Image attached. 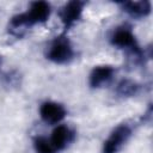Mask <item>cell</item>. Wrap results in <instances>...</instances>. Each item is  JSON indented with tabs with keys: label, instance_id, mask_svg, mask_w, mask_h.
Wrapping results in <instances>:
<instances>
[{
	"label": "cell",
	"instance_id": "7c38bea8",
	"mask_svg": "<svg viewBox=\"0 0 153 153\" xmlns=\"http://www.w3.org/2000/svg\"><path fill=\"white\" fill-rule=\"evenodd\" d=\"M33 148L36 153H55L48 137L45 136H36L33 139Z\"/></svg>",
	"mask_w": 153,
	"mask_h": 153
},
{
	"label": "cell",
	"instance_id": "6da1fadb",
	"mask_svg": "<svg viewBox=\"0 0 153 153\" xmlns=\"http://www.w3.org/2000/svg\"><path fill=\"white\" fill-rule=\"evenodd\" d=\"M110 43L118 49L130 53L137 60H142L145 57V51L140 48L131 27L128 25H121L114 29L110 35Z\"/></svg>",
	"mask_w": 153,
	"mask_h": 153
},
{
	"label": "cell",
	"instance_id": "ba28073f",
	"mask_svg": "<svg viewBox=\"0 0 153 153\" xmlns=\"http://www.w3.org/2000/svg\"><path fill=\"white\" fill-rule=\"evenodd\" d=\"M115 68L108 65L94 67L88 76V84L92 88H99L104 85H108L115 75Z\"/></svg>",
	"mask_w": 153,
	"mask_h": 153
},
{
	"label": "cell",
	"instance_id": "277c9868",
	"mask_svg": "<svg viewBox=\"0 0 153 153\" xmlns=\"http://www.w3.org/2000/svg\"><path fill=\"white\" fill-rule=\"evenodd\" d=\"M48 140L55 153H57L66 149L75 140V131L67 124H59L54 128Z\"/></svg>",
	"mask_w": 153,
	"mask_h": 153
},
{
	"label": "cell",
	"instance_id": "9c48e42d",
	"mask_svg": "<svg viewBox=\"0 0 153 153\" xmlns=\"http://www.w3.org/2000/svg\"><path fill=\"white\" fill-rule=\"evenodd\" d=\"M120 6L122 10L131 18L141 19L147 17L151 13V2L149 1H124L121 2Z\"/></svg>",
	"mask_w": 153,
	"mask_h": 153
},
{
	"label": "cell",
	"instance_id": "4fadbf2b",
	"mask_svg": "<svg viewBox=\"0 0 153 153\" xmlns=\"http://www.w3.org/2000/svg\"><path fill=\"white\" fill-rule=\"evenodd\" d=\"M0 62H1V60H0Z\"/></svg>",
	"mask_w": 153,
	"mask_h": 153
},
{
	"label": "cell",
	"instance_id": "8992f818",
	"mask_svg": "<svg viewBox=\"0 0 153 153\" xmlns=\"http://www.w3.org/2000/svg\"><path fill=\"white\" fill-rule=\"evenodd\" d=\"M67 115L66 108L57 102H44L39 106V116L47 124H59Z\"/></svg>",
	"mask_w": 153,
	"mask_h": 153
},
{
	"label": "cell",
	"instance_id": "5b68a950",
	"mask_svg": "<svg viewBox=\"0 0 153 153\" xmlns=\"http://www.w3.org/2000/svg\"><path fill=\"white\" fill-rule=\"evenodd\" d=\"M85 5H86V2H84V1H69L61 7L59 16H60V19H61L65 31L73 27L75 25V23H78L80 20Z\"/></svg>",
	"mask_w": 153,
	"mask_h": 153
},
{
	"label": "cell",
	"instance_id": "30bf717a",
	"mask_svg": "<svg viewBox=\"0 0 153 153\" xmlns=\"http://www.w3.org/2000/svg\"><path fill=\"white\" fill-rule=\"evenodd\" d=\"M31 27L30 23H29V19L24 13H19V14H16L13 16L11 19H10V23H8V33L17 37V38H20L22 36H24V33Z\"/></svg>",
	"mask_w": 153,
	"mask_h": 153
},
{
	"label": "cell",
	"instance_id": "52a82bcc",
	"mask_svg": "<svg viewBox=\"0 0 153 153\" xmlns=\"http://www.w3.org/2000/svg\"><path fill=\"white\" fill-rule=\"evenodd\" d=\"M51 13V6L50 4L45 1H35L30 5L29 10L25 12L29 23L31 26L36 24H44L48 22Z\"/></svg>",
	"mask_w": 153,
	"mask_h": 153
},
{
	"label": "cell",
	"instance_id": "7a4b0ae2",
	"mask_svg": "<svg viewBox=\"0 0 153 153\" xmlns=\"http://www.w3.org/2000/svg\"><path fill=\"white\" fill-rule=\"evenodd\" d=\"M45 57L56 65H67L75 57V51L67 36L55 37L47 47Z\"/></svg>",
	"mask_w": 153,
	"mask_h": 153
},
{
	"label": "cell",
	"instance_id": "8fae6325",
	"mask_svg": "<svg viewBox=\"0 0 153 153\" xmlns=\"http://www.w3.org/2000/svg\"><path fill=\"white\" fill-rule=\"evenodd\" d=\"M141 90V85L130 79H122L116 86V93L121 97H133Z\"/></svg>",
	"mask_w": 153,
	"mask_h": 153
},
{
	"label": "cell",
	"instance_id": "3957f363",
	"mask_svg": "<svg viewBox=\"0 0 153 153\" xmlns=\"http://www.w3.org/2000/svg\"><path fill=\"white\" fill-rule=\"evenodd\" d=\"M133 135V126L128 122L118 124L103 143V153H118Z\"/></svg>",
	"mask_w": 153,
	"mask_h": 153
}]
</instances>
